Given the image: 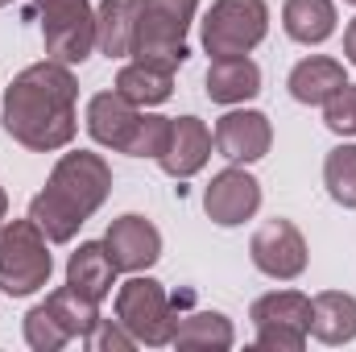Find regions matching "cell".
<instances>
[{
	"label": "cell",
	"mask_w": 356,
	"mask_h": 352,
	"mask_svg": "<svg viewBox=\"0 0 356 352\" xmlns=\"http://www.w3.org/2000/svg\"><path fill=\"white\" fill-rule=\"evenodd\" d=\"M4 133L33 150V154H54L67 150L79 133V79L67 63L42 58L13 75L0 108Z\"/></svg>",
	"instance_id": "cell-1"
},
{
	"label": "cell",
	"mask_w": 356,
	"mask_h": 352,
	"mask_svg": "<svg viewBox=\"0 0 356 352\" xmlns=\"http://www.w3.org/2000/svg\"><path fill=\"white\" fill-rule=\"evenodd\" d=\"M112 195V166L104 154L71 150L54 162L46 186L29 199V220L46 232L50 245H71L79 228L108 203Z\"/></svg>",
	"instance_id": "cell-2"
},
{
	"label": "cell",
	"mask_w": 356,
	"mask_h": 352,
	"mask_svg": "<svg viewBox=\"0 0 356 352\" xmlns=\"http://www.w3.org/2000/svg\"><path fill=\"white\" fill-rule=\"evenodd\" d=\"M88 133L104 150L158 162V154L166 145V133H170V116H154V112L137 108L133 99H124L112 88V91H95L88 99Z\"/></svg>",
	"instance_id": "cell-3"
},
{
	"label": "cell",
	"mask_w": 356,
	"mask_h": 352,
	"mask_svg": "<svg viewBox=\"0 0 356 352\" xmlns=\"http://www.w3.org/2000/svg\"><path fill=\"white\" fill-rule=\"evenodd\" d=\"M54 273L50 241L46 232L25 216V220H4L0 224V290L8 298L38 294Z\"/></svg>",
	"instance_id": "cell-4"
},
{
	"label": "cell",
	"mask_w": 356,
	"mask_h": 352,
	"mask_svg": "<svg viewBox=\"0 0 356 352\" xmlns=\"http://www.w3.org/2000/svg\"><path fill=\"white\" fill-rule=\"evenodd\" d=\"M269 33L266 0H211L199 21V42L211 58H241L253 54Z\"/></svg>",
	"instance_id": "cell-5"
},
{
	"label": "cell",
	"mask_w": 356,
	"mask_h": 352,
	"mask_svg": "<svg viewBox=\"0 0 356 352\" xmlns=\"http://www.w3.org/2000/svg\"><path fill=\"white\" fill-rule=\"evenodd\" d=\"M116 323L145 349H166L175 340V307L158 278L129 273L124 286H116Z\"/></svg>",
	"instance_id": "cell-6"
},
{
	"label": "cell",
	"mask_w": 356,
	"mask_h": 352,
	"mask_svg": "<svg viewBox=\"0 0 356 352\" xmlns=\"http://www.w3.org/2000/svg\"><path fill=\"white\" fill-rule=\"evenodd\" d=\"M195 13H199V0H141L133 58H154L178 71L191 58L186 33L195 25Z\"/></svg>",
	"instance_id": "cell-7"
},
{
	"label": "cell",
	"mask_w": 356,
	"mask_h": 352,
	"mask_svg": "<svg viewBox=\"0 0 356 352\" xmlns=\"http://www.w3.org/2000/svg\"><path fill=\"white\" fill-rule=\"evenodd\" d=\"M46 58L83 67L95 54V8L91 0H38Z\"/></svg>",
	"instance_id": "cell-8"
},
{
	"label": "cell",
	"mask_w": 356,
	"mask_h": 352,
	"mask_svg": "<svg viewBox=\"0 0 356 352\" xmlns=\"http://www.w3.org/2000/svg\"><path fill=\"white\" fill-rule=\"evenodd\" d=\"M249 319L257 328V349L302 352L311 336V298L302 290H269L261 298H253Z\"/></svg>",
	"instance_id": "cell-9"
},
{
	"label": "cell",
	"mask_w": 356,
	"mask_h": 352,
	"mask_svg": "<svg viewBox=\"0 0 356 352\" xmlns=\"http://www.w3.org/2000/svg\"><path fill=\"white\" fill-rule=\"evenodd\" d=\"M249 257H253V265H257L266 278H273V282H294V278L307 273V257H311V253H307V237L298 232V224L273 216V220H266V224L253 232Z\"/></svg>",
	"instance_id": "cell-10"
},
{
	"label": "cell",
	"mask_w": 356,
	"mask_h": 352,
	"mask_svg": "<svg viewBox=\"0 0 356 352\" xmlns=\"http://www.w3.org/2000/svg\"><path fill=\"white\" fill-rule=\"evenodd\" d=\"M203 211L220 228H241L261 211V182L249 175L245 166H228L203 186Z\"/></svg>",
	"instance_id": "cell-11"
},
{
	"label": "cell",
	"mask_w": 356,
	"mask_h": 352,
	"mask_svg": "<svg viewBox=\"0 0 356 352\" xmlns=\"http://www.w3.org/2000/svg\"><path fill=\"white\" fill-rule=\"evenodd\" d=\"M104 249H108V257L120 273H145V269H154L162 262V232H158V224L149 216L124 211L120 220L108 224Z\"/></svg>",
	"instance_id": "cell-12"
},
{
	"label": "cell",
	"mask_w": 356,
	"mask_h": 352,
	"mask_svg": "<svg viewBox=\"0 0 356 352\" xmlns=\"http://www.w3.org/2000/svg\"><path fill=\"white\" fill-rule=\"evenodd\" d=\"M211 141L220 150V158H228L232 166H253L261 162L273 145V125H269L266 112L257 108H228L216 129H211Z\"/></svg>",
	"instance_id": "cell-13"
},
{
	"label": "cell",
	"mask_w": 356,
	"mask_h": 352,
	"mask_svg": "<svg viewBox=\"0 0 356 352\" xmlns=\"http://www.w3.org/2000/svg\"><path fill=\"white\" fill-rule=\"evenodd\" d=\"M211 129L199 120V116H170V133H166V145H162V154H158V166H162V175L170 178H195L203 166H207V158H211Z\"/></svg>",
	"instance_id": "cell-14"
},
{
	"label": "cell",
	"mask_w": 356,
	"mask_h": 352,
	"mask_svg": "<svg viewBox=\"0 0 356 352\" xmlns=\"http://www.w3.org/2000/svg\"><path fill=\"white\" fill-rule=\"evenodd\" d=\"M261 95V67L241 54V58H211L207 67V99L211 104H224V108H236V104H249Z\"/></svg>",
	"instance_id": "cell-15"
},
{
	"label": "cell",
	"mask_w": 356,
	"mask_h": 352,
	"mask_svg": "<svg viewBox=\"0 0 356 352\" xmlns=\"http://www.w3.org/2000/svg\"><path fill=\"white\" fill-rule=\"evenodd\" d=\"M116 91L133 99L137 108H158L175 95V67L154 63V58H133L116 71Z\"/></svg>",
	"instance_id": "cell-16"
},
{
	"label": "cell",
	"mask_w": 356,
	"mask_h": 352,
	"mask_svg": "<svg viewBox=\"0 0 356 352\" xmlns=\"http://www.w3.org/2000/svg\"><path fill=\"white\" fill-rule=\"evenodd\" d=\"M311 336L327 349L356 340V298L344 290H323L311 298Z\"/></svg>",
	"instance_id": "cell-17"
},
{
	"label": "cell",
	"mask_w": 356,
	"mask_h": 352,
	"mask_svg": "<svg viewBox=\"0 0 356 352\" xmlns=\"http://www.w3.org/2000/svg\"><path fill=\"white\" fill-rule=\"evenodd\" d=\"M116 273H120V269L112 265L104 241H83V245L67 257V286L79 290V294H88V298H95V303H104V298L112 294Z\"/></svg>",
	"instance_id": "cell-18"
},
{
	"label": "cell",
	"mask_w": 356,
	"mask_h": 352,
	"mask_svg": "<svg viewBox=\"0 0 356 352\" xmlns=\"http://www.w3.org/2000/svg\"><path fill=\"white\" fill-rule=\"evenodd\" d=\"M344 83H348L344 63H336V58H327V54H311V58L294 63V71H290V79H286L290 95H294L298 104H307V108H323V99L336 95Z\"/></svg>",
	"instance_id": "cell-19"
},
{
	"label": "cell",
	"mask_w": 356,
	"mask_h": 352,
	"mask_svg": "<svg viewBox=\"0 0 356 352\" xmlns=\"http://www.w3.org/2000/svg\"><path fill=\"white\" fill-rule=\"evenodd\" d=\"M141 0H99L95 8V50L108 58H129L137 38Z\"/></svg>",
	"instance_id": "cell-20"
},
{
	"label": "cell",
	"mask_w": 356,
	"mask_h": 352,
	"mask_svg": "<svg viewBox=\"0 0 356 352\" xmlns=\"http://www.w3.org/2000/svg\"><path fill=\"white\" fill-rule=\"evenodd\" d=\"M336 0H286L282 4V29L298 46H323L336 33Z\"/></svg>",
	"instance_id": "cell-21"
},
{
	"label": "cell",
	"mask_w": 356,
	"mask_h": 352,
	"mask_svg": "<svg viewBox=\"0 0 356 352\" xmlns=\"http://www.w3.org/2000/svg\"><path fill=\"white\" fill-rule=\"evenodd\" d=\"M170 344L175 349H191V352H224L236 344V332H232L228 315H220V311H195V315L178 319Z\"/></svg>",
	"instance_id": "cell-22"
},
{
	"label": "cell",
	"mask_w": 356,
	"mask_h": 352,
	"mask_svg": "<svg viewBox=\"0 0 356 352\" xmlns=\"http://www.w3.org/2000/svg\"><path fill=\"white\" fill-rule=\"evenodd\" d=\"M46 307L54 311V319L67 328V336L71 340H88L91 332H95V323H99V303L88 298V294H79V290H71V286H58V290H50L46 294Z\"/></svg>",
	"instance_id": "cell-23"
},
{
	"label": "cell",
	"mask_w": 356,
	"mask_h": 352,
	"mask_svg": "<svg viewBox=\"0 0 356 352\" xmlns=\"http://www.w3.org/2000/svg\"><path fill=\"white\" fill-rule=\"evenodd\" d=\"M323 186H327V195H332L340 207L356 211V141L336 145V150L323 158Z\"/></svg>",
	"instance_id": "cell-24"
},
{
	"label": "cell",
	"mask_w": 356,
	"mask_h": 352,
	"mask_svg": "<svg viewBox=\"0 0 356 352\" xmlns=\"http://www.w3.org/2000/svg\"><path fill=\"white\" fill-rule=\"evenodd\" d=\"M25 344L33 352H58L71 344V336H67V328L54 319V311L46 307V303H38V307H29V315H25Z\"/></svg>",
	"instance_id": "cell-25"
},
{
	"label": "cell",
	"mask_w": 356,
	"mask_h": 352,
	"mask_svg": "<svg viewBox=\"0 0 356 352\" xmlns=\"http://www.w3.org/2000/svg\"><path fill=\"white\" fill-rule=\"evenodd\" d=\"M323 125L336 137H356V83H344L336 95L323 99Z\"/></svg>",
	"instance_id": "cell-26"
},
{
	"label": "cell",
	"mask_w": 356,
	"mask_h": 352,
	"mask_svg": "<svg viewBox=\"0 0 356 352\" xmlns=\"http://www.w3.org/2000/svg\"><path fill=\"white\" fill-rule=\"evenodd\" d=\"M83 344L95 349V352H133V349H137V340H133L116 319H99V323H95V332H91Z\"/></svg>",
	"instance_id": "cell-27"
},
{
	"label": "cell",
	"mask_w": 356,
	"mask_h": 352,
	"mask_svg": "<svg viewBox=\"0 0 356 352\" xmlns=\"http://www.w3.org/2000/svg\"><path fill=\"white\" fill-rule=\"evenodd\" d=\"M344 54H348V63L356 67V17L348 21V29H344Z\"/></svg>",
	"instance_id": "cell-28"
},
{
	"label": "cell",
	"mask_w": 356,
	"mask_h": 352,
	"mask_svg": "<svg viewBox=\"0 0 356 352\" xmlns=\"http://www.w3.org/2000/svg\"><path fill=\"white\" fill-rule=\"evenodd\" d=\"M8 220V195H4V186H0V224Z\"/></svg>",
	"instance_id": "cell-29"
},
{
	"label": "cell",
	"mask_w": 356,
	"mask_h": 352,
	"mask_svg": "<svg viewBox=\"0 0 356 352\" xmlns=\"http://www.w3.org/2000/svg\"><path fill=\"white\" fill-rule=\"evenodd\" d=\"M4 4H13V0H0V8H4Z\"/></svg>",
	"instance_id": "cell-30"
},
{
	"label": "cell",
	"mask_w": 356,
	"mask_h": 352,
	"mask_svg": "<svg viewBox=\"0 0 356 352\" xmlns=\"http://www.w3.org/2000/svg\"><path fill=\"white\" fill-rule=\"evenodd\" d=\"M344 4H356V0H344Z\"/></svg>",
	"instance_id": "cell-31"
}]
</instances>
